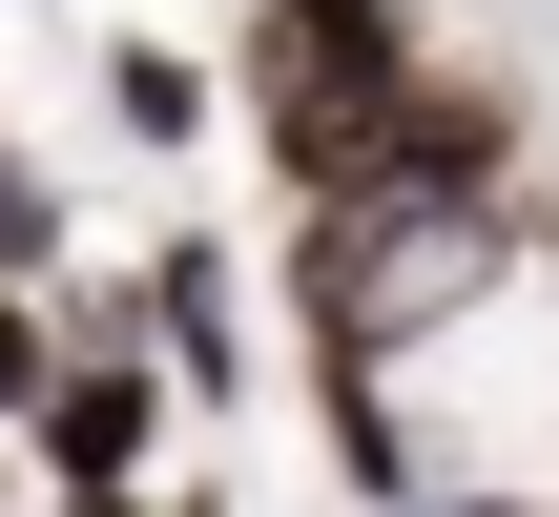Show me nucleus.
Wrapping results in <instances>:
<instances>
[{"mask_svg":"<svg viewBox=\"0 0 559 517\" xmlns=\"http://www.w3.org/2000/svg\"><path fill=\"white\" fill-rule=\"evenodd\" d=\"M436 21L415 0H249V145L290 166V207H353V187H394L415 166V104H436Z\"/></svg>","mask_w":559,"mask_h":517,"instance_id":"nucleus-1","label":"nucleus"},{"mask_svg":"<svg viewBox=\"0 0 559 517\" xmlns=\"http://www.w3.org/2000/svg\"><path fill=\"white\" fill-rule=\"evenodd\" d=\"M498 269H519V207H456V187H353V207L290 228V311H311L332 373L436 352L456 311H498Z\"/></svg>","mask_w":559,"mask_h":517,"instance_id":"nucleus-2","label":"nucleus"},{"mask_svg":"<svg viewBox=\"0 0 559 517\" xmlns=\"http://www.w3.org/2000/svg\"><path fill=\"white\" fill-rule=\"evenodd\" d=\"M21 456H41L62 497H145V456H166V352H145V332H62Z\"/></svg>","mask_w":559,"mask_h":517,"instance_id":"nucleus-3","label":"nucleus"},{"mask_svg":"<svg viewBox=\"0 0 559 517\" xmlns=\"http://www.w3.org/2000/svg\"><path fill=\"white\" fill-rule=\"evenodd\" d=\"M145 352H166L187 394H228V373H249V311H228V249H207V228H166V249H145Z\"/></svg>","mask_w":559,"mask_h":517,"instance_id":"nucleus-4","label":"nucleus"},{"mask_svg":"<svg viewBox=\"0 0 559 517\" xmlns=\"http://www.w3.org/2000/svg\"><path fill=\"white\" fill-rule=\"evenodd\" d=\"M104 124H124V145H187V124H207V62L124 21V41H104Z\"/></svg>","mask_w":559,"mask_h":517,"instance_id":"nucleus-5","label":"nucleus"},{"mask_svg":"<svg viewBox=\"0 0 559 517\" xmlns=\"http://www.w3.org/2000/svg\"><path fill=\"white\" fill-rule=\"evenodd\" d=\"M0 290H62V187L0 145Z\"/></svg>","mask_w":559,"mask_h":517,"instance_id":"nucleus-6","label":"nucleus"},{"mask_svg":"<svg viewBox=\"0 0 559 517\" xmlns=\"http://www.w3.org/2000/svg\"><path fill=\"white\" fill-rule=\"evenodd\" d=\"M41 373H62V332H41V290H0V435L41 414Z\"/></svg>","mask_w":559,"mask_h":517,"instance_id":"nucleus-7","label":"nucleus"},{"mask_svg":"<svg viewBox=\"0 0 559 517\" xmlns=\"http://www.w3.org/2000/svg\"><path fill=\"white\" fill-rule=\"evenodd\" d=\"M394 517H559V497H519V477H436V497H394Z\"/></svg>","mask_w":559,"mask_h":517,"instance_id":"nucleus-8","label":"nucleus"},{"mask_svg":"<svg viewBox=\"0 0 559 517\" xmlns=\"http://www.w3.org/2000/svg\"><path fill=\"white\" fill-rule=\"evenodd\" d=\"M62 517H207V497H62Z\"/></svg>","mask_w":559,"mask_h":517,"instance_id":"nucleus-9","label":"nucleus"}]
</instances>
